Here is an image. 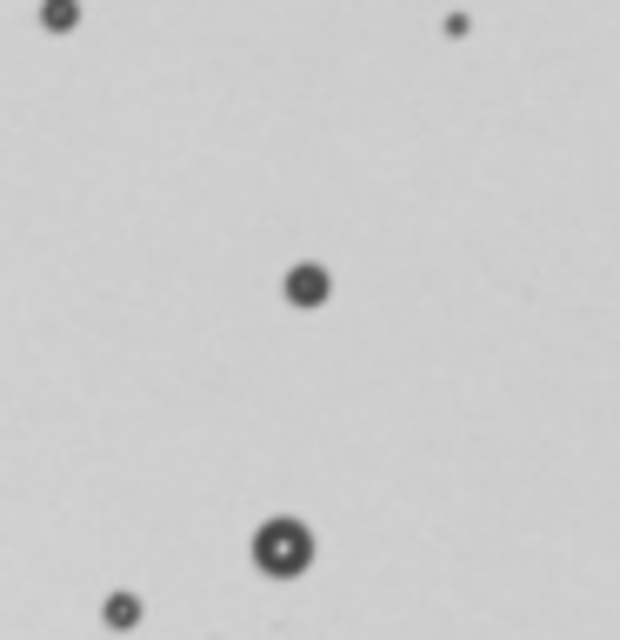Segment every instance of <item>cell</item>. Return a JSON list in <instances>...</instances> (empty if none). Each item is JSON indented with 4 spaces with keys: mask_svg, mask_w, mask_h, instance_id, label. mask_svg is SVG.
Returning a JSON list of instances; mask_svg holds the SVG:
<instances>
[{
    "mask_svg": "<svg viewBox=\"0 0 620 640\" xmlns=\"http://www.w3.org/2000/svg\"><path fill=\"white\" fill-rule=\"evenodd\" d=\"M254 568H260L267 581H301V574L314 568V528L294 521V514L260 521V528H254Z\"/></svg>",
    "mask_w": 620,
    "mask_h": 640,
    "instance_id": "6da1fadb",
    "label": "cell"
},
{
    "mask_svg": "<svg viewBox=\"0 0 620 640\" xmlns=\"http://www.w3.org/2000/svg\"><path fill=\"white\" fill-rule=\"evenodd\" d=\"M281 294H287V307H327L334 301V274L321 260H301V267H287Z\"/></svg>",
    "mask_w": 620,
    "mask_h": 640,
    "instance_id": "7a4b0ae2",
    "label": "cell"
},
{
    "mask_svg": "<svg viewBox=\"0 0 620 640\" xmlns=\"http://www.w3.org/2000/svg\"><path fill=\"white\" fill-rule=\"evenodd\" d=\"M73 20H80V0H40V27L47 33H67Z\"/></svg>",
    "mask_w": 620,
    "mask_h": 640,
    "instance_id": "3957f363",
    "label": "cell"
},
{
    "mask_svg": "<svg viewBox=\"0 0 620 640\" xmlns=\"http://www.w3.org/2000/svg\"><path fill=\"white\" fill-rule=\"evenodd\" d=\"M107 621H114V628H134V621H140V601H134V594L107 601Z\"/></svg>",
    "mask_w": 620,
    "mask_h": 640,
    "instance_id": "277c9868",
    "label": "cell"
}]
</instances>
